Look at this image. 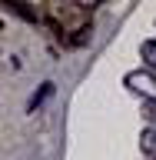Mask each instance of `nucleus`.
I'll return each mask as SVG.
<instances>
[{"label": "nucleus", "mask_w": 156, "mask_h": 160, "mask_svg": "<svg viewBox=\"0 0 156 160\" xmlns=\"http://www.w3.org/2000/svg\"><path fill=\"white\" fill-rule=\"evenodd\" d=\"M50 93H53V83H43V90H40V93H37V97H33V100H30V110H37L40 103H43V100L50 97Z\"/></svg>", "instance_id": "obj_2"}, {"label": "nucleus", "mask_w": 156, "mask_h": 160, "mask_svg": "<svg viewBox=\"0 0 156 160\" xmlns=\"http://www.w3.org/2000/svg\"><path fill=\"white\" fill-rule=\"evenodd\" d=\"M139 143H143V150H146V153H156V133H153V130H146Z\"/></svg>", "instance_id": "obj_4"}, {"label": "nucleus", "mask_w": 156, "mask_h": 160, "mask_svg": "<svg viewBox=\"0 0 156 160\" xmlns=\"http://www.w3.org/2000/svg\"><path fill=\"white\" fill-rule=\"evenodd\" d=\"M143 60L156 67V40H146V43H143Z\"/></svg>", "instance_id": "obj_3"}, {"label": "nucleus", "mask_w": 156, "mask_h": 160, "mask_svg": "<svg viewBox=\"0 0 156 160\" xmlns=\"http://www.w3.org/2000/svg\"><path fill=\"white\" fill-rule=\"evenodd\" d=\"M126 87L133 90L136 97L156 103V77H153V73H146V70H133V73H126Z\"/></svg>", "instance_id": "obj_1"}]
</instances>
